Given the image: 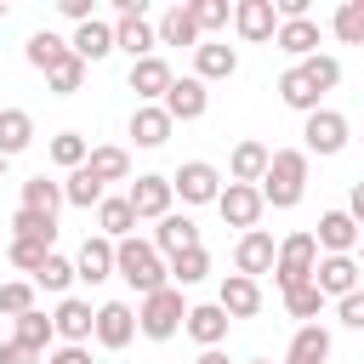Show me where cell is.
Masks as SVG:
<instances>
[{
	"instance_id": "cell-1",
	"label": "cell",
	"mask_w": 364,
	"mask_h": 364,
	"mask_svg": "<svg viewBox=\"0 0 364 364\" xmlns=\"http://www.w3.org/2000/svg\"><path fill=\"white\" fill-rule=\"evenodd\" d=\"M256 193H262V205H273V210L301 205V193H307V154H301V148H279V154L267 159V176L256 182Z\"/></svg>"
},
{
	"instance_id": "cell-2",
	"label": "cell",
	"mask_w": 364,
	"mask_h": 364,
	"mask_svg": "<svg viewBox=\"0 0 364 364\" xmlns=\"http://www.w3.org/2000/svg\"><path fill=\"white\" fill-rule=\"evenodd\" d=\"M114 273H119L136 296H154V290L171 284V273H165V262H159V250H154L148 239H119V245H114Z\"/></svg>"
},
{
	"instance_id": "cell-3",
	"label": "cell",
	"mask_w": 364,
	"mask_h": 364,
	"mask_svg": "<svg viewBox=\"0 0 364 364\" xmlns=\"http://www.w3.org/2000/svg\"><path fill=\"white\" fill-rule=\"evenodd\" d=\"M182 318H188V301H182V290H176V284H165V290L142 296V307H136V330H142L148 341H171V336L182 330Z\"/></svg>"
},
{
	"instance_id": "cell-4",
	"label": "cell",
	"mask_w": 364,
	"mask_h": 364,
	"mask_svg": "<svg viewBox=\"0 0 364 364\" xmlns=\"http://www.w3.org/2000/svg\"><path fill=\"white\" fill-rule=\"evenodd\" d=\"M313 267H318V239H313V233H290V239L279 245V256H273V279H279V290L307 284Z\"/></svg>"
},
{
	"instance_id": "cell-5",
	"label": "cell",
	"mask_w": 364,
	"mask_h": 364,
	"mask_svg": "<svg viewBox=\"0 0 364 364\" xmlns=\"http://www.w3.org/2000/svg\"><path fill=\"white\" fill-rule=\"evenodd\" d=\"M301 142H307L301 154H324V159H330V154L347 148V119H341L336 108H313V114L301 119Z\"/></svg>"
},
{
	"instance_id": "cell-6",
	"label": "cell",
	"mask_w": 364,
	"mask_h": 364,
	"mask_svg": "<svg viewBox=\"0 0 364 364\" xmlns=\"http://www.w3.org/2000/svg\"><path fill=\"white\" fill-rule=\"evenodd\" d=\"M171 193H182V205H216V193H222V171L205 165V159H188V165L171 176Z\"/></svg>"
},
{
	"instance_id": "cell-7",
	"label": "cell",
	"mask_w": 364,
	"mask_h": 364,
	"mask_svg": "<svg viewBox=\"0 0 364 364\" xmlns=\"http://www.w3.org/2000/svg\"><path fill=\"white\" fill-rule=\"evenodd\" d=\"M171 176H136L131 182V193H125V205H131V216L136 222H159V216H171Z\"/></svg>"
},
{
	"instance_id": "cell-8",
	"label": "cell",
	"mask_w": 364,
	"mask_h": 364,
	"mask_svg": "<svg viewBox=\"0 0 364 364\" xmlns=\"http://www.w3.org/2000/svg\"><path fill=\"white\" fill-rule=\"evenodd\" d=\"M216 210H222V222H228V228H245V233H250V228L262 222V210H267V205H262V193H256V188L228 182V188L216 193Z\"/></svg>"
},
{
	"instance_id": "cell-9",
	"label": "cell",
	"mask_w": 364,
	"mask_h": 364,
	"mask_svg": "<svg viewBox=\"0 0 364 364\" xmlns=\"http://www.w3.org/2000/svg\"><path fill=\"white\" fill-rule=\"evenodd\" d=\"M159 108L171 114V125H176V119L188 125V119H205V108H210V91H205L193 74H188V80H171V91H165V102H159Z\"/></svg>"
},
{
	"instance_id": "cell-10",
	"label": "cell",
	"mask_w": 364,
	"mask_h": 364,
	"mask_svg": "<svg viewBox=\"0 0 364 364\" xmlns=\"http://www.w3.org/2000/svg\"><path fill=\"white\" fill-rule=\"evenodd\" d=\"M216 307H222L228 318H256V313H262V284L245 279V273H228L222 290H216Z\"/></svg>"
},
{
	"instance_id": "cell-11",
	"label": "cell",
	"mask_w": 364,
	"mask_h": 364,
	"mask_svg": "<svg viewBox=\"0 0 364 364\" xmlns=\"http://www.w3.org/2000/svg\"><path fill=\"white\" fill-rule=\"evenodd\" d=\"M91 336L102 341V347H131V336H136V313L125 307V301H102L97 307V324H91Z\"/></svg>"
},
{
	"instance_id": "cell-12",
	"label": "cell",
	"mask_w": 364,
	"mask_h": 364,
	"mask_svg": "<svg viewBox=\"0 0 364 364\" xmlns=\"http://www.w3.org/2000/svg\"><path fill=\"white\" fill-rule=\"evenodd\" d=\"M233 28H239L250 46L273 40V34H279V11H273V0H239V6H233Z\"/></svg>"
},
{
	"instance_id": "cell-13",
	"label": "cell",
	"mask_w": 364,
	"mask_h": 364,
	"mask_svg": "<svg viewBox=\"0 0 364 364\" xmlns=\"http://www.w3.org/2000/svg\"><path fill=\"white\" fill-rule=\"evenodd\" d=\"M273 256H279V245H273V233H262V228H250V233L233 245V267H239L245 279L273 273Z\"/></svg>"
},
{
	"instance_id": "cell-14",
	"label": "cell",
	"mask_w": 364,
	"mask_h": 364,
	"mask_svg": "<svg viewBox=\"0 0 364 364\" xmlns=\"http://www.w3.org/2000/svg\"><path fill=\"white\" fill-rule=\"evenodd\" d=\"M228 324H233V318H228L216 301H199V307H188V318H182V330L199 341V353H205V347H222V341H228Z\"/></svg>"
},
{
	"instance_id": "cell-15",
	"label": "cell",
	"mask_w": 364,
	"mask_h": 364,
	"mask_svg": "<svg viewBox=\"0 0 364 364\" xmlns=\"http://www.w3.org/2000/svg\"><path fill=\"white\" fill-rule=\"evenodd\" d=\"M233 68H239V51H233V46H222V40H199V46H193V80H199V85L228 80Z\"/></svg>"
},
{
	"instance_id": "cell-16",
	"label": "cell",
	"mask_w": 364,
	"mask_h": 364,
	"mask_svg": "<svg viewBox=\"0 0 364 364\" xmlns=\"http://www.w3.org/2000/svg\"><path fill=\"white\" fill-rule=\"evenodd\" d=\"M313 284H318V296H353L358 290V262L353 256H324L318 267H313Z\"/></svg>"
},
{
	"instance_id": "cell-17",
	"label": "cell",
	"mask_w": 364,
	"mask_h": 364,
	"mask_svg": "<svg viewBox=\"0 0 364 364\" xmlns=\"http://www.w3.org/2000/svg\"><path fill=\"white\" fill-rule=\"evenodd\" d=\"M171 63L165 57H142V63H131V91L142 97V102H165V91H171Z\"/></svg>"
},
{
	"instance_id": "cell-18",
	"label": "cell",
	"mask_w": 364,
	"mask_h": 364,
	"mask_svg": "<svg viewBox=\"0 0 364 364\" xmlns=\"http://www.w3.org/2000/svg\"><path fill=\"white\" fill-rule=\"evenodd\" d=\"M154 250L176 262L182 250H199V228H193L188 216H176V210H171V216H159V228H154Z\"/></svg>"
},
{
	"instance_id": "cell-19",
	"label": "cell",
	"mask_w": 364,
	"mask_h": 364,
	"mask_svg": "<svg viewBox=\"0 0 364 364\" xmlns=\"http://www.w3.org/2000/svg\"><path fill=\"white\" fill-rule=\"evenodd\" d=\"M313 239H318V250H330V256H353V245H358V222H353L347 210H324Z\"/></svg>"
},
{
	"instance_id": "cell-20",
	"label": "cell",
	"mask_w": 364,
	"mask_h": 364,
	"mask_svg": "<svg viewBox=\"0 0 364 364\" xmlns=\"http://www.w3.org/2000/svg\"><path fill=\"white\" fill-rule=\"evenodd\" d=\"M74 279H85V284H102V279H114V239H85L80 245V256H74Z\"/></svg>"
},
{
	"instance_id": "cell-21",
	"label": "cell",
	"mask_w": 364,
	"mask_h": 364,
	"mask_svg": "<svg viewBox=\"0 0 364 364\" xmlns=\"http://www.w3.org/2000/svg\"><path fill=\"white\" fill-rule=\"evenodd\" d=\"M91 324H97V313H91L80 296H63V301H57V313H51V330H57L68 347H80V341L91 336Z\"/></svg>"
},
{
	"instance_id": "cell-22",
	"label": "cell",
	"mask_w": 364,
	"mask_h": 364,
	"mask_svg": "<svg viewBox=\"0 0 364 364\" xmlns=\"http://www.w3.org/2000/svg\"><path fill=\"white\" fill-rule=\"evenodd\" d=\"M154 46H159V34H154L148 17H119L114 23V51H131V63L154 57Z\"/></svg>"
},
{
	"instance_id": "cell-23",
	"label": "cell",
	"mask_w": 364,
	"mask_h": 364,
	"mask_svg": "<svg viewBox=\"0 0 364 364\" xmlns=\"http://www.w3.org/2000/svg\"><path fill=\"white\" fill-rule=\"evenodd\" d=\"M273 46L307 63V57H318V23H313V17H290V23H279V34H273Z\"/></svg>"
},
{
	"instance_id": "cell-24",
	"label": "cell",
	"mask_w": 364,
	"mask_h": 364,
	"mask_svg": "<svg viewBox=\"0 0 364 364\" xmlns=\"http://www.w3.org/2000/svg\"><path fill=\"white\" fill-rule=\"evenodd\" d=\"M68 51H74V57H80V63L91 68V63H102V57L114 51V28L91 17V23H80V28H74V40H68Z\"/></svg>"
},
{
	"instance_id": "cell-25",
	"label": "cell",
	"mask_w": 364,
	"mask_h": 364,
	"mask_svg": "<svg viewBox=\"0 0 364 364\" xmlns=\"http://www.w3.org/2000/svg\"><path fill=\"white\" fill-rule=\"evenodd\" d=\"M284 364H330V330H324V324H301V330L290 336Z\"/></svg>"
},
{
	"instance_id": "cell-26",
	"label": "cell",
	"mask_w": 364,
	"mask_h": 364,
	"mask_svg": "<svg viewBox=\"0 0 364 364\" xmlns=\"http://www.w3.org/2000/svg\"><path fill=\"white\" fill-rule=\"evenodd\" d=\"M279 97H284V108H296V114H313L324 91H318V85L301 74V63H296V68H284V74H279Z\"/></svg>"
},
{
	"instance_id": "cell-27",
	"label": "cell",
	"mask_w": 364,
	"mask_h": 364,
	"mask_svg": "<svg viewBox=\"0 0 364 364\" xmlns=\"http://www.w3.org/2000/svg\"><path fill=\"white\" fill-rule=\"evenodd\" d=\"M131 136H136V148H159V142L171 136V114H165L159 102H142V108L131 114Z\"/></svg>"
},
{
	"instance_id": "cell-28",
	"label": "cell",
	"mask_w": 364,
	"mask_h": 364,
	"mask_svg": "<svg viewBox=\"0 0 364 364\" xmlns=\"http://www.w3.org/2000/svg\"><path fill=\"white\" fill-rule=\"evenodd\" d=\"M267 159H273V154H267L262 142H239V148H233V159H228V176H233V182H245V188H256V182L267 176Z\"/></svg>"
},
{
	"instance_id": "cell-29",
	"label": "cell",
	"mask_w": 364,
	"mask_h": 364,
	"mask_svg": "<svg viewBox=\"0 0 364 364\" xmlns=\"http://www.w3.org/2000/svg\"><path fill=\"white\" fill-rule=\"evenodd\" d=\"M34 142V119L23 114V108H0V154L11 159V154H23Z\"/></svg>"
},
{
	"instance_id": "cell-30",
	"label": "cell",
	"mask_w": 364,
	"mask_h": 364,
	"mask_svg": "<svg viewBox=\"0 0 364 364\" xmlns=\"http://www.w3.org/2000/svg\"><path fill=\"white\" fill-rule=\"evenodd\" d=\"M23 57L40 68V74H51L63 57H68V40H57L51 28H40V34H28V46H23Z\"/></svg>"
},
{
	"instance_id": "cell-31",
	"label": "cell",
	"mask_w": 364,
	"mask_h": 364,
	"mask_svg": "<svg viewBox=\"0 0 364 364\" xmlns=\"http://www.w3.org/2000/svg\"><path fill=\"white\" fill-rule=\"evenodd\" d=\"M85 171H91L102 188H108V182H125V176H131V154H125V148H91Z\"/></svg>"
},
{
	"instance_id": "cell-32",
	"label": "cell",
	"mask_w": 364,
	"mask_h": 364,
	"mask_svg": "<svg viewBox=\"0 0 364 364\" xmlns=\"http://www.w3.org/2000/svg\"><path fill=\"white\" fill-rule=\"evenodd\" d=\"M57 205H63V182H51V176H28L23 182V210H40V216L57 222Z\"/></svg>"
},
{
	"instance_id": "cell-33",
	"label": "cell",
	"mask_w": 364,
	"mask_h": 364,
	"mask_svg": "<svg viewBox=\"0 0 364 364\" xmlns=\"http://www.w3.org/2000/svg\"><path fill=\"white\" fill-rule=\"evenodd\" d=\"M97 228H102V239H131V228H136V216H131V205L125 199H108L102 193V205H97Z\"/></svg>"
},
{
	"instance_id": "cell-34",
	"label": "cell",
	"mask_w": 364,
	"mask_h": 364,
	"mask_svg": "<svg viewBox=\"0 0 364 364\" xmlns=\"http://www.w3.org/2000/svg\"><path fill=\"white\" fill-rule=\"evenodd\" d=\"M159 46H199V28H193V17H188V6H171L165 17H159Z\"/></svg>"
},
{
	"instance_id": "cell-35",
	"label": "cell",
	"mask_w": 364,
	"mask_h": 364,
	"mask_svg": "<svg viewBox=\"0 0 364 364\" xmlns=\"http://www.w3.org/2000/svg\"><path fill=\"white\" fill-rule=\"evenodd\" d=\"M63 205H74V210H91V205H102V182L80 165V171H68V182H63Z\"/></svg>"
},
{
	"instance_id": "cell-36",
	"label": "cell",
	"mask_w": 364,
	"mask_h": 364,
	"mask_svg": "<svg viewBox=\"0 0 364 364\" xmlns=\"http://www.w3.org/2000/svg\"><path fill=\"white\" fill-rule=\"evenodd\" d=\"M51 159H57L63 171H80V165L91 159V148H85L80 131H57V136H51Z\"/></svg>"
},
{
	"instance_id": "cell-37",
	"label": "cell",
	"mask_w": 364,
	"mask_h": 364,
	"mask_svg": "<svg viewBox=\"0 0 364 364\" xmlns=\"http://www.w3.org/2000/svg\"><path fill=\"white\" fill-rule=\"evenodd\" d=\"M11 239H40V245H57V222L40 216V210H17L11 216Z\"/></svg>"
},
{
	"instance_id": "cell-38",
	"label": "cell",
	"mask_w": 364,
	"mask_h": 364,
	"mask_svg": "<svg viewBox=\"0 0 364 364\" xmlns=\"http://www.w3.org/2000/svg\"><path fill=\"white\" fill-rule=\"evenodd\" d=\"M165 273H171V284H176V290H182V284H199V279L210 273V256H205V245H199V250H182V256H176Z\"/></svg>"
},
{
	"instance_id": "cell-39",
	"label": "cell",
	"mask_w": 364,
	"mask_h": 364,
	"mask_svg": "<svg viewBox=\"0 0 364 364\" xmlns=\"http://www.w3.org/2000/svg\"><path fill=\"white\" fill-rule=\"evenodd\" d=\"M28 284H40V290H51V296H63V290H68V284H74V262H68V256H57V250H51V256H46V267H40V273H34V279H28Z\"/></svg>"
},
{
	"instance_id": "cell-40",
	"label": "cell",
	"mask_w": 364,
	"mask_h": 364,
	"mask_svg": "<svg viewBox=\"0 0 364 364\" xmlns=\"http://www.w3.org/2000/svg\"><path fill=\"white\" fill-rule=\"evenodd\" d=\"M51 336H57V330H51V318L34 307V313H23V318H17V336H11V341H23V347L46 353V347H51Z\"/></svg>"
},
{
	"instance_id": "cell-41",
	"label": "cell",
	"mask_w": 364,
	"mask_h": 364,
	"mask_svg": "<svg viewBox=\"0 0 364 364\" xmlns=\"http://www.w3.org/2000/svg\"><path fill=\"white\" fill-rule=\"evenodd\" d=\"M46 85H51V91H57V97H74V91H80V85H85V63H80V57H74V51H68V57H63V63H57V68H51V74H46Z\"/></svg>"
},
{
	"instance_id": "cell-42",
	"label": "cell",
	"mask_w": 364,
	"mask_h": 364,
	"mask_svg": "<svg viewBox=\"0 0 364 364\" xmlns=\"http://www.w3.org/2000/svg\"><path fill=\"white\" fill-rule=\"evenodd\" d=\"M318 307H324V296H318V284H313V279H307V284H296V290H284V313H290V318H307V324H313V318H318Z\"/></svg>"
},
{
	"instance_id": "cell-43",
	"label": "cell",
	"mask_w": 364,
	"mask_h": 364,
	"mask_svg": "<svg viewBox=\"0 0 364 364\" xmlns=\"http://www.w3.org/2000/svg\"><path fill=\"white\" fill-rule=\"evenodd\" d=\"M330 28H336V40H347V46H364V0H347V6L330 17Z\"/></svg>"
},
{
	"instance_id": "cell-44",
	"label": "cell",
	"mask_w": 364,
	"mask_h": 364,
	"mask_svg": "<svg viewBox=\"0 0 364 364\" xmlns=\"http://www.w3.org/2000/svg\"><path fill=\"white\" fill-rule=\"evenodd\" d=\"M188 17H193V28L199 34H210V28H228V0H188Z\"/></svg>"
},
{
	"instance_id": "cell-45",
	"label": "cell",
	"mask_w": 364,
	"mask_h": 364,
	"mask_svg": "<svg viewBox=\"0 0 364 364\" xmlns=\"http://www.w3.org/2000/svg\"><path fill=\"white\" fill-rule=\"evenodd\" d=\"M0 313H11V318L34 313V284H28V279H6V284H0Z\"/></svg>"
},
{
	"instance_id": "cell-46",
	"label": "cell",
	"mask_w": 364,
	"mask_h": 364,
	"mask_svg": "<svg viewBox=\"0 0 364 364\" xmlns=\"http://www.w3.org/2000/svg\"><path fill=\"white\" fill-rule=\"evenodd\" d=\"M46 256H51V245H40V239H11V267H23L28 279L46 267Z\"/></svg>"
},
{
	"instance_id": "cell-47",
	"label": "cell",
	"mask_w": 364,
	"mask_h": 364,
	"mask_svg": "<svg viewBox=\"0 0 364 364\" xmlns=\"http://www.w3.org/2000/svg\"><path fill=\"white\" fill-rule=\"evenodd\" d=\"M301 74H307L318 91H336V85H341V63H336V57H324V51H318V57H307V63H301Z\"/></svg>"
},
{
	"instance_id": "cell-48",
	"label": "cell",
	"mask_w": 364,
	"mask_h": 364,
	"mask_svg": "<svg viewBox=\"0 0 364 364\" xmlns=\"http://www.w3.org/2000/svg\"><path fill=\"white\" fill-rule=\"evenodd\" d=\"M336 313H341V324H347V330H364V290L341 296V307H336Z\"/></svg>"
},
{
	"instance_id": "cell-49",
	"label": "cell",
	"mask_w": 364,
	"mask_h": 364,
	"mask_svg": "<svg viewBox=\"0 0 364 364\" xmlns=\"http://www.w3.org/2000/svg\"><path fill=\"white\" fill-rule=\"evenodd\" d=\"M0 364H46V353H34V347H23V341H6V347H0Z\"/></svg>"
},
{
	"instance_id": "cell-50",
	"label": "cell",
	"mask_w": 364,
	"mask_h": 364,
	"mask_svg": "<svg viewBox=\"0 0 364 364\" xmlns=\"http://www.w3.org/2000/svg\"><path fill=\"white\" fill-rule=\"evenodd\" d=\"M347 216H353L358 233H364V182H353V193H347Z\"/></svg>"
},
{
	"instance_id": "cell-51",
	"label": "cell",
	"mask_w": 364,
	"mask_h": 364,
	"mask_svg": "<svg viewBox=\"0 0 364 364\" xmlns=\"http://www.w3.org/2000/svg\"><path fill=\"white\" fill-rule=\"evenodd\" d=\"M63 6V17H74V23H91V0H57Z\"/></svg>"
},
{
	"instance_id": "cell-52",
	"label": "cell",
	"mask_w": 364,
	"mask_h": 364,
	"mask_svg": "<svg viewBox=\"0 0 364 364\" xmlns=\"http://www.w3.org/2000/svg\"><path fill=\"white\" fill-rule=\"evenodd\" d=\"M46 364H91V358H85V347H57Z\"/></svg>"
},
{
	"instance_id": "cell-53",
	"label": "cell",
	"mask_w": 364,
	"mask_h": 364,
	"mask_svg": "<svg viewBox=\"0 0 364 364\" xmlns=\"http://www.w3.org/2000/svg\"><path fill=\"white\" fill-rule=\"evenodd\" d=\"M193 364H228V353H222V347H205V353H199Z\"/></svg>"
},
{
	"instance_id": "cell-54",
	"label": "cell",
	"mask_w": 364,
	"mask_h": 364,
	"mask_svg": "<svg viewBox=\"0 0 364 364\" xmlns=\"http://www.w3.org/2000/svg\"><path fill=\"white\" fill-rule=\"evenodd\" d=\"M6 165H11V159H6V154H0V176H6Z\"/></svg>"
},
{
	"instance_id": "cell-55",
	"label": "cell",
	"mask_w": 364,
	"mask_h": 364,
	"mask_svg": "<svg viewBox=\"0 0 364 364\" xmlns=\"http://www.w3.org/2000/svg\"><path fill=\"white\" fill-rule=\"evenodd\" d=\"M250 364H273V358H250Z\"/></svg>"
}]
</instances>
